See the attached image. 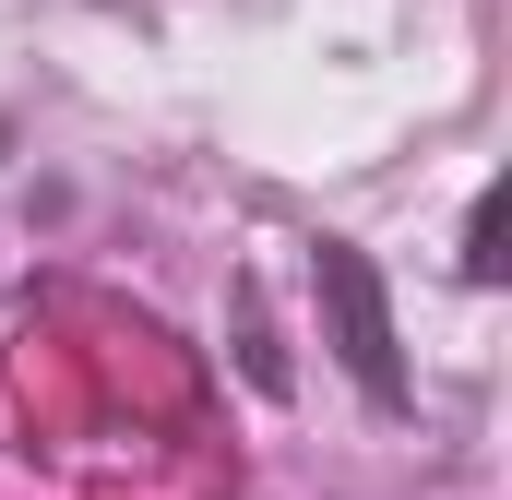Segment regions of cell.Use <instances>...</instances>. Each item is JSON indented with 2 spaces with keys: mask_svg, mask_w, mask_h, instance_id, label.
I'll list each match as a JSON object with an SVG mask.
<instances>
[{
  "mask_svg": "<svg viewBox=\"0 0 512 500\" xmlns=\"http://www.w3.org/2000/svg\"><path fill=\"white\" fill-rule=\"evenodd\" d=\"M322 310H334V346L370 405H405V358H393V298H382V262L346 239H322Z\"/></svg>",
  "mask_w": 512,
  "mask_h": 500,
  "instance_id": "obj_1",
  "label": "cell"
},
{
  "mask_svg": "<svg viewBox=\"0 0 512 500\" xmlns=\"http://www.w3.org/2000/svg\"><path fill=\"white\" fill-rule=\"evenodd\" d=\"M501 191H477V215H465V274H477V286H501Z\"/></svg>",
  "mask_w": 512,
  "mask_h": 500,
  "instance_id": "obj_2",
  "label": "cell"
}]
</instances>
